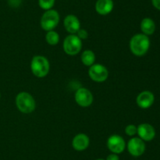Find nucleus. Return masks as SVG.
<instances>
[{
	"mask_svg": "<svg viewBox=\"0 0 160 160\" xmlns=\"http://www.w3.org/2000/svg\"><path fill=\"white\" fill-rule=\"evenodd\" d=\"M55 3L56 0H38V5L40 8L45 11L52 9Z\"/></svg>",
	"mask_w": 160,
	"mask_h": 160,
	"instance_id": "nucleus-18",
	"label": "nucleus"
},
{
	"mask_svg": "<svg viewBox=\"0 0 160 160\" xmlns=\"http://www.w3.org/2000/svg\"><path fill=\"white\" fill-rule=\"evenodd\" d=\"M63 25L66 31L70 34H76L81 28V22L77 16L69 14L64 18Z\"/></svg>",
	"mask_w": 160,
	"mask_h": 160,
	"instance_id": "nucleus-12",
	"label": "nucleus"
},
{
	"mask_svg": "<svg viewBox=\"0 0 160 160\" xmlns=\"http://www.w3.org/2000/svg\"><path fill=\"white\" fill-rule=\"evenodd\" d=\"M149 37L142 33H138L132 36L130 40V50L136 56H143L148 53L150 48Z\"/></svg>",
	"mask_w": 160,
	"mask_h": 160,
	"instance_id": "nucleus-1",
	"label": "nucleus"
},
{
	"mask_svg": "<svg viewBox=\"0 0 160 160\" xmlns=\"http://www.w3.org/2000/svg\"><path fill=\"white\" fill-rule=\"evenodd\" d=\"M22 0H8V4L12 8H17L20 6Z\"/></svg>",
	"mask_w": 160,
	"mask_h": 160,
	"instance_id": "nucleus-21",
	"label": "nucleus"
},
{
	"mask_svg": "<svg viewBox=\"0 0 160 160\" xmlns=\"http://www.w3.org/2000/svg\"><path fill=\"white\" fill-rule=\"evenodd\" d=\"M107 147L112 153L119 155L123 152L126 147V142L120 135L113 134L109 136L107 140Z\"/></svg>",
	"mask_w": 160,
	"mask_h": 160,
	"instance_id": "nucleus-9",
	"label": "nucleus"
},
{
	"mask_svg": "<svg viewBox=\"0 0 160 160\" xmlns=\"http://www.w3.org/2000/svg\"><path fill=\"white\" fill-rule=\"evenodd\" d=\"M75 35H77V36L78 38H80L81 40L88 39V31L84 29H81V28H80V30H78V31Z\"/></svg>",
	"mask_w": 160,
	"mask_h": 160,
	"instance_id": "nucleus-20",
	"label": "nucleus"
},
{
	"mask_svg": "<svg viewBox=\"0 0 160 160\" xmlns=\"http://www.w3.org/2000/svg\"><path fill=\"white\" fill-rule=\"evenodd\" d=\"M0 98H1V93H0Z\"/></svg>",
	"mask_w": 160,
	"mask_h": 160,
	"instance_id": "nucleus-25",
	"label": "nucleus"
},
{
	"mask_svg": "<svg viewBox=\"0 0 160 160\" xmlns=\"http://www.w3.org/2000/svg\"><path fill=\"white\" fill-rule=\"evenodd\" d=\"M88 75L95 83H103L109 77V72L106 66L101 64H94L89 67Z\"/></svg>",
	"mask_w": 160,
	"mask_h": 160,
	"instance_id": "nucleus-6",
	"label": "nucleus"
},
{
	"mask_svg": "<svg viewBox=\"0 0 160 160\" xmlns=\"http://www.w3.org/2000/svg\"><path fill=\"white\" fill-rule=\"evenodd\" d=\"M74 98L76 103L83 108H88L91 106L94 100L93 94L92 93V92L84 87H80L75 92Z\"/></svg>",
	"mask_w": 160,
	"mask_h": 160,
	"instance_id": "nucleus-8",
	"label": "nucleus"
},
{
	"mask_svg": "<svg viewBox=\"0 0 160 160\" xmlns=\"http://www.w3.org/2000/svg\"><path fill=\"white\" fill-rule=\"evenodd\" d=\"M96 160H106V159H103V158H98V159Z\"/></svg>",
	"mask_w": 160,
	"mask_h": 160,
	"instance_id": "nucleus-24",
	"label": "nucleus"
},
{
	"mask_svg": "<svg viewBox=\"0 0 160 160\" xmlns=\"http://www.w3.org/2000/svg\"><path fill=\"white\" fill-rule=\"evenodd\" d=\"M152 4L156 9L160 11V0H152Z\"/></svg>",
	"mask_w": 160,
	"mask_h": 160,
	"instance_id": "nucleus-23",
	"label": "nucleus"
},
{
	"mask_svg": "<svg viewBox=\"0 0 160 160\" xmlns=\"http://www.w3.org/2000/svg\"><path fill=\"white\" fill-rule=\"evenodd\" d=\"M45 40L48 45H56L59 42V35L54 30L48 31H47L46 35H45Z\"/></svg>",
	"mask_w": 160,
	"mask_h": 160,
	"instance_id": "nucleus-17",
	"label": "nucleus"
},
{
	"mask_svg": "<svg viewBox=\"0 0 160 160\" xmlns=\"http://www.w3.org/2000/svg\"><path fill=\"white\" fill-rule=\"evenodd\" d=\"M106 160H120V157L117 154L115 153H111L106 157Z\"/></svg>",
	"mask_w": 160,
	"mask_h": 160,
	"instance_id": "nucleus-22",
	"label": "nucleus"
},
{
	"mask_svg": "<svg viewBox=\"0 0 160 160\" xmlns=\"http://www.w3.org/2000/svg\"><path fill=\"white\" fill-rule=\"evenodd\" d=\"M90 139L85 133H78L72 141V147L78 152H83L88 147Z\"/></svg>",
	"mask_w": 160,
	"mask_h": 160,
	"instance_id": "nucleus-13",
	"label": "nucleus"
},
{
	"mask_svg": "<svg viewBox=\"0 0 160 160\" xmlns=\"http://www.w3.org/2000/svg\"><path fill=\"white\" fill-rule=\"evenodd\" d=\"M126 146L128 152L134 157L142 156L145 153L146 149L145 141L140 137H134V136L128 141Z\"/></svg>",
	"mask_w": 160,
	"mask_h": 160,
	"instance_id": "nucleus-7",
	"label": "nucleus"
},
{
	"mask_svg": "<svg viewBox=\"0 0 160 160\" xmlns=\"http://www.w3.org/2000/svg\"><path fill=\"white\" fill-rule=\"evenodd\" d=\"M140 28L142 34L147 36L152 35L154 34L155 31H156V23L150 17H145L141 21Z\"/></svg>",
	"mask_w": 160,
	"mask_h": 160,
	"instance_id": "nucleus-15",
	"label": "nucleus"
},
{
	"mask_svg": "<svg viewBox=\"0 0 160 160\" xmlns=\"http://www.w3.org/2000/svg\"><path fill=\"white\" fill-rule=\"evenodd\" d=\"M155 102V96L149 90H144L138 95L136 103L139 108L142 109H148L151 108Z\"/></svg>",
	"mask_w": 160,
	"mask_h": 160,
	"instance_id": "nucleus-11",
	"label": "nucleus"
},
{
	"mask_svg": "<svg viewBox=\"0 0 160 160\" xmlns=\"http://www.w3.org/2000/svg\"><path fill=\"white\" fill-rule=\"evenodd\" d=\"M16 106L20 112L23 114L32 113L36 108L34 97L28 92H20L16 97Z\"/></svg>",
	"mask_w": 160,
	"mask_h": 160,
	"instance_id": "nucleus-3",
	"label": "nucleus"
},
{
	"mask_svg": "<svg viewBox=\"0 0 160 160\" xmlns=\"http://www.w3.org/2000/svg\"><path fill=\"white\" fill-rule=\"evenodd\" d=\"M113 8V0H97L95 3V11L99 15H108L112 12Z\"/></svg>",
	"mask_w": 160,
	"mask_h": 160,
	"instance_id": "nucleus-14",
	"label": "nucleus"
},
{
	"mask_svg": "<svg viewBox=\"0 0 160 160\" xmlns=\"http://www.w3.org/2000/svg\"><path fill=\"white\" fill-rule=\"evenodd\" d=\"M64 52L70 56H75L82 49V40L75 34H70L65 38L62 43Z\"/></svg>",
	"mask_w": 160,
	"mask_h": 160,
	"instance_id": "nucleus-5",
	"label": "nucleus"
},
{
	"mask_svg": "<svg viewBox=\"0 0 160 160\" xmlns=\"http://www.w3.org/2000/svg\"><path fill=\"white\" fill-rule=\"evenodd\" d=\"M95 54L92 50H86L81 53V60L83 64L87 67H91L95 62Z\"/></svg>",
	"mask_w": 160,
	"mask_h": 160,
	"instance_id": "nucleus-16",
	"label": "nucleus"
},
{
	"mask_svg": "<svg viewBox=\"0 0 160 160\" xmlns=\"http://www.w3.org/2000/svg\"><path fill=\"white\" fill-rule=\"evenodd\" d=\"M138 126H136L134 124H129L125 128V133L129 136H134L137 134Z\"/></svg>",
	"mask_w": 160,
	"mask_h": 160,
	"instance_id": "nucleus-19",
	"label": "nucleus"
},
{
	"mask_svg": "<svg viewBox=\"0 0 160 160\" xmlns=\"http://www.w3.org/2000/svg\"><path fill=\"white\" fill-rule=\"evenodd\" d=\"M30 67L34 76L38 78H44L49 72L50 64L48 60L45 56L36 55L33 56Z\"/></svg>",
	"mask_w": 160,
	"mask_h": 160,
	"instance_id": "nucleus-2",
	"label": "nucleus"
},
{
	"mask_svg": "<svg viewBox=\"0 0 160 160\" xmlns=\"http://www.w3.org/2000/svg\"><path fill=\"white\" fill-rule=\"evenodd\" d=\"M59 20L60 17L57 10L53 9H48L42 14L40 20L41 27L45 31H52L57 27Z\"/></svg>",
	"mask_w": 160,
	"mask_h": 160,
	"instance_id": "nucleus-4",
	"label": "nucleus"
},
{
	"mask_svg": "<svg viewBox=\"0 0 160 160\" xmlns=\"http://www.w3.org/2000/svg\"><path fill=\"white\" fill-rule=\"evenodd\" d=\"M137 134L138 135V137L143 140L144 141H151L156 136V130L149 123H141L138 125V132Z\"/></svg>",
	"mask_w": 160,
	"mask_h": 160,
	"instance_id": "nucleus-10",
	"label": "nucleus"
}]
</instances>
